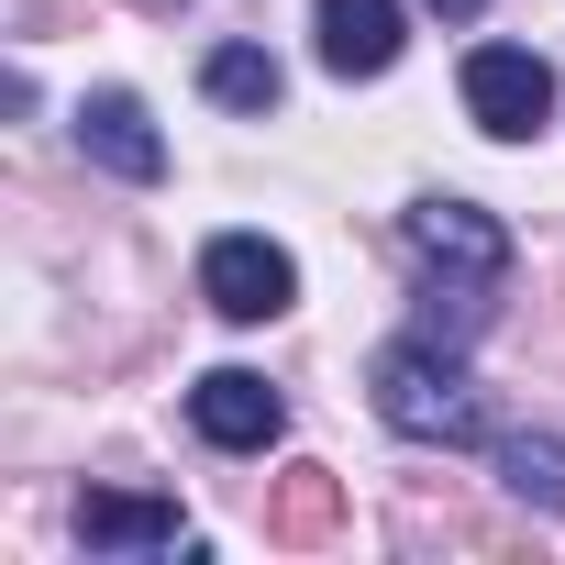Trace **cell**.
<instances>
[{
    "mask_svg": "<svg viewBox=\"0 0 565 565\" xmlns=\"http://www.w3.org/2000/svg\"><path fill=\"white\" fill-rule=\"evenodd\" d=\"M366 399H377V422H388L399 444H477V433H488V411H477V388H466V355H455L444 333L388 344V355L366 366Z\"/></svg>",
    "mask_w": 565,
    "mask_h": 565,
    "instance_id": "6da1fadb",
    "label": "cell"
},
{
    "mask_svg": "<svg viewBox=\"0 0 565 565\" xmlns=\"http://www.w3.org/2000/svg\"><path fill=\"white\" fill-rule=\"evenodd\" d=\"M200 300L222 322H277L300 300V266H289V244H266V233H211L200 244Z\"/></svg>",
    "mask_w": 565,
    "mask_h": 565,
    "instance_id": "7a4b0ae2",
    "label": "cell"
},
{
    "mask_svg": "<svg viewBox=\"0 0 565 565\" xmlns=\"http://www.w3.org/2000/svg\"><path fill=\"white\" fill-rule=\"evenodd\" d=\"M466 111H477V134L532 145L543 111H554V67H543L532 45H477V56H466Z\"/></svg>",
    "mask_w": 565,
    "mask_h": 565,
    "instance_id": "3957f363",
    "label": "cell"
},
{
    "mask_svg": "<svg viewBox=\"0 0 565 565\" xmlns=\"http://www.w3.org/2000/svg\"><path fill=\"white\" fill-rule=\"evenodd\" d=\"M189 422H200V444H222V455H266L277 433H289V399H277L255 366H211V377L189 388Z\"/></svg>",
    "mask_w": 565,
    "mask_h": 565,
    "instance_id": "277c9868",
    "label": "cell"
},
{
    "mask_svg": "<svg viewBox=\"0 0 565 565\" xmlns=\"http://www.w3.org/2000/svg\"><path fill=\"white\" fill-rule=\"evenodd\" d=\"M399 233H411V255H422L433 277H488V289L510 277V233H499L477 200H422Z\"/></svg>",
    "mask_w": 565,
    "mask_h": 565,
    "instance_id": "5b68a950",
    "label": "cell"
},
{
    "mask_svg": "<svg viewBox=\"0 0 565 565\" xmlns=\"http://www.w3.org/2000/svg\"><path fill=\"white\" fill-rule=\"evenodd\" d=\"M78 543L89 554H200V532L178 521V499H145V488H89L78 499Z\"/></svg>",
    "mask_w": 565,
    "mask_h": 565,
    "instance_id": "8992f818",
    "label": "cell"
},
{
    "mask_svg": "<svg viewBox=\"0 0 565 565\" xmlns=\"http://www.w3.org/2000/svg\"><path fill=\"white\" fill-rule=\"evenodd\" d=\"M78 156H89V167H111V178H134V189H156V178H167V134L145 122V100H134V89H89V100H78Z\"/></svg>",
    "mask_w": 565,
    "mask_h": 565,
    "instance_id": "52a82bcc",
    "label": "cell"
},
{
    "mask_svg": "<svg viewBox=\"0 0 565 565\" xmlns=\"http://www.w3.org/2000/svg\"><path fill=\"white\" fill-rule=\"evenodd\" d=\"M311 34L333 78H388L399 67V0H311Z\"/></svg>",
    "mask_w": 565,
    "mask_h": 565,
    "instance_id": "ba28073f",
    "label": "cell"
},
{
    "mask_svg": "<svg viewBox=\"0 0 565 565\" xmlns=\"http://www.w3.org/2000/svg\"><path fill=\"white\" fill-rule=\"evenodd\" d=\"M344 532V477L333 466H289L266 488V543H289V554H311V543H333Z\"/></svg>",
    "mask_w": 565,
    "mask_h": 565,
    "instance_id": "9c48e42d",
    "label": "cell"
},
{
    "mask_svg": "<svg viewBox=\"0 0 565 565\" xmlns=\"http://www.w3.org/2000/svg\"><path fill=\"white\" fill-rule=\"evenodd\" d=\"M200 89H211L222 111H255V122H266L289 78H277V56H266V45H211V56H200Z\"/></svg>",
    "mask_w": 565,
    "mask_h": 565,
    "instance_id": "30bf717a",
    "label": "cell"
},
{
    "mask_svg": "<svg viewBox=\"0 0 565 565\" xmlns=\"http://www.w3.org/2000/svg\"><path fill=\"white\" fill-rule=\"evenodd\" d=\"M499 488L565 521V444H554V433H510V444H499Z\"/></svg>",
    "mask_w": 565,
    "mask_h": 565,
    "instance_id": "8fae6325",
    "label": "cell"
},
{
    "mask_svg": "<svg viewBox=\"0 0 565 565\" xmlns=\"http://www.w3.org/2000/svg\"><path fill=\"white\" fill-rule=\"evenodd\" d=\"M433 12H444V23H477V12H488V0H433Z\"/></svg>",
    "mask_w": 565,
    "mask_h": 565,
    "instance_id": "7c38bea8",
    "label": "cell"
},
{
    "mask_svg": "<svg viewBox=\"0 0 565 565\" xmlns=\"http://www.w3.org/2000/svg\"><path fill=\"white\" fill-rule=\"evenodd\" d=\"M156 12H178V0H156Z\"/></svg>",
    "mask_w": 565,
    "mask_h": 565,
    "instance_id": "4fadbf2b",
    "label": "cell"
}]
</instances>
